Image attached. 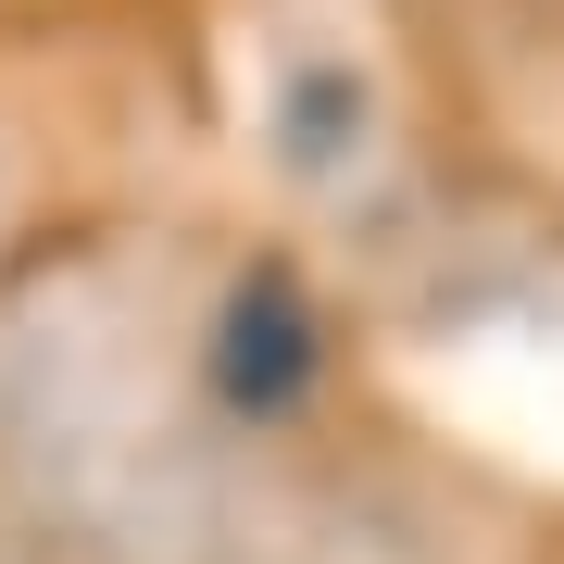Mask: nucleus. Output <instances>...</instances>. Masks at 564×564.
I'll return each mask as SVG.
<instances>
[{
    "instance_id": "f257e3e1",
    "label": "nucleus",
    "mask_w": 564,
    "mask_h": 564,
    "mask_svg": "<svg viewBox=\"0 0 564 564\" xmlns=\"http://www.w3.org/2000/svg\"><path fill=\"white\" fill-rule=\"evenodd\" d=\"M214 377H226V402H251V414H276L289 389L314 377V314H302V289L263 263V276L226 302V351H214Z\"/></svg>"
}]
</instances>
